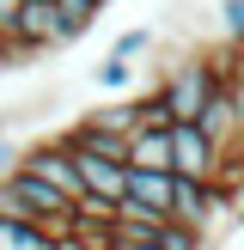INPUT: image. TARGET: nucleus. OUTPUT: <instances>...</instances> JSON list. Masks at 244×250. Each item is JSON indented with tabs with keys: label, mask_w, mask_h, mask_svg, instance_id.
Here are the masks:
<instances>
[{
	"label": "nucleus",
	"mask_w": 244,
	"mask_h": 250,
	"mask_svg": "<svg viewBox=\"0 0 244 250\" xmlns=\"http://www.w3.org/2000/svg\"><path fill=\"white\" fill-rule=\"evenodd\" d=\"M226 73H232V49L226 55H183V61H171V73L159 80V92L171 104V122H202L207 104L220 98V85H226Z\"/></svg>",
	"instance_id": "f257e3e1"
},
{
	"label": "nucleus",
	"mask_w": 244,
	"mask_h": 250,
	"mask_svg": "<svg viewBox=\"0 0 244 250\" xmlns=\"http://www.w3.org/2000/svg\"><path fill=\"white\" fill-rule=\"evenodd\" d=\"M61 43H67V31H61V6L55 0H19L12 19L0 24V55H6V67H19L12 55H37V49H61Z\"/></svg>",
	"instance_id": "f03ea898"
},
{
	"label": "nucleus",
	"mask_w": 244,
	"mask_h": 250,
	"mask_svg": "<svg viewBox=\"0 0 244 250\" xmlns=\"http://www.w3.org/2000/svg\"><path fill=\"white\" fill-rule=\"evenodd\" d=\"M220 165H226V146L202 128V122H177L171 128V171L183 183H214Z\"/></svg>",
	"instance_id": "7ed1b4c3"
},
{
	"label": "nucleus",
	"mask_w": 244,
	"mask_h": 250,
	"mask_svg": "<svg viewBox=\"0 0 244 250\" xmlns=\"http://www.w3.org/2000/svg\"><path fill=\"white\" fill-rule=\"evenodd\" d=\"M19 171H31L37 183H49L55 195H67L73 208L85 202V177H80V165H73V153L61 146V134H55V141H31L24 159H19Z\"/></svg>",
	"instance_id": "20e7f679"
},
{
	"label": "nucleus",
	"mask_w": 244,
	"mask_h": 250,
	"mask_svg": "<svg viewBox=\"0 0 244 250\" xmlns=\"http://www.w3.org/2000/svg\"><path fill=\"white\" fill-rule=\"evenodd\" d=\"M220 208H232L226 195H220V183H183V177H177V214H171V220H183V226H202V232H207V220H214Z\"/></svg>",
	"instance_id": "39448f33"
},
{
	"label": "nucleus",
	"mask_w": 244,
	"mask_h": 250,
	"mask_svg": "<svg viewBox=\"0 0 244 250\" xmlns=\"http://www.w3.org/2000/svg\"><path fill=\"white\" fill-rule=\"evenodd\" d=\"M128 165L134 171H171V128H134L128 134Z\"/></svg>",
	"instance_id": "423d86ee"
},
{
	"label": "nucleus",
	"mask_w": 244,
	"mask_h": 250,
	"mask_svg": "<svg viewBox=\"0 0 244 250\" xmlns=\"http://www.w3.org/2000/svg\"><path fill=\"white\" fill-rule=\"evenodd\" d=\"M55 6H61V31H67V43H73V37H85L98 19H104L110 0H55Z\"/></svg>",
	"instance_id": "0eeeda50"
},
{
	"label": "nucleus",
	"mask_w": 244,
	"mask_h": 250,
	"mask_svg": "<svg viewBox=\"0 0 244 250\" xmlns=\"http://www.w3.org/2000/svg\"><path fill=\"white\" fill-rule=\"evenodd\" d=\"M92 122H98V128H110V134H134V128H141V98L98 104V110H92Z\"/></svg>",
	"instance_id": "6e6552de"
},
{
	"label": "nucleus",
	"mask_w": 244,
	"mask_h": 250,
	"mask_svg": "<svg viewBox=\"0 0 244 250\" xmlns=\"http://www.w3.org/2000/svg\"><path fill=\"white\" fill-rule=\"evenodd\" d=\"M0 250H55L43 226H24V220H6L0 214Z\"/></svg>",
	"instance_id": "1a4fd4ad"
},
{
	"label": "nucleus",
	"mask_w": 244,
	"mask_h": 250,
	"mask_svg": "<svg viewBox=\"0 0 244 250\" xmlns=\"http://www.w3.org/2000/svg\"><path fill=\"white\" fill-rule=\"evenodd\" d=\"M153 43H159L153 24H134V31H122L116 43H110V55H116V61H134V55H153Z\"/></svg>",
	"instance_id": "9d476101"
},
{
	"label": "nucleus",
	"mask_w": 244,
	"mask_h": 250,
	"mask_svg": "<svg viewBox=\"0 0 244 250\" xmlns=\"http://www.w3.org/2000/svg\"><path fill=\"white\" fill-rule=\"evenodd\" d=\"M159 244H165V250H207V232H202V226H183V220H171V226L159 232Z\"/></svg>",
	"instance_id": "9b49d317"
},
{
	"label": "nucleus",
	"mask_w": 244,
	"mask_h": 250,
	"mask_svg": "<svg viewBox=\"0 0 244 250\" xmlns=\"http://www.w3.org/2000/svg\"><path fill=\"white\" fill-rule=\"evenodd\" d=\"M92 80H98V85H104V92H122V85H128V80H134V61H116V55H104V67H98V73H92Z\"/></svg>",
	"instance_id": "f8f14e48"
},
{
	"label": "nucleus",
	"mask_w": 244,
	"mask_h": 250,
	"mask_svg": "<svg viewBox=\"0 0 244 250\" xmlns=\"http://www.w3.org/2000/svg\"><path fill=\"white\" fill-rule=\"evenodd\" d=\"M220 31H226L232 49L244 43V0H220Z\"/></svg>",
	"instance_id": "ddd939ff"
},
{
	"label": "nucleus",
	"mask_w": 244,
	"mask_h": 250,
	"mask_svg": "<svg viewBox=\"0 0 244 250\" xmlns=\"http://www.w3.org/2000/svg\"><path fill=\"white\" fill-rule=\"evenodd\" d=\"M116 244H122V250H165L159 232H134V226H116Z\"/></svg>",
	"instance_id": "4468645a"
},
{
	"label": "nucleus",
	"mask_w": 244,
	"mask_h": 250,
	"mask_svg": "<svg viewBox=\"0 0 244 250\" xmlns=\"http://www.w3.org/2000/svg\"><path fill=\"white\" fill-rule=\"evenodd\" d=\"M19 159H24V146L12 141V128L0 122V177H6V171H19Z\"/></svg>",
	"instance_id": "2eb2a0df"
},
{
	"label": "nucleus",
	"mask_w": 244,
	"mask_h": 250,
	"mask_svg": "<svg viewBox=\"0 0 244 250\" xmlns=\"http://www.w3.org/2000/svg\"><path fill=\"white\" fill-rule=\"evenodd\" d=\"M232 226H238V232H244V208H232Z\"/></svg>",
	"instance_id": "dca6fc26"
},
{
	"label": "nucleus",
	"mask_w": 244,
	"mask_h": 250,
	"mask_svg": "<svg viewBox=\"0 0 244 250\" xmlns=\"http://www.w3.org/2000/svg\"><path fill=\"white\" fill-rule=\"evenodd\" d=\"M232 55H238V61H244V43H238V49H232Z\"/></svg>",
	"instance_id": "f3484780"
},
{
	"label": "nucleus",
	"mask_w": 244,
	"mask_h": 250,
	"mask_svg": "<svg viewBox=\"0 0 244 250\" xmlns=\"http://www.w3.org/2000/svg\"><path fill=\"white\" fill-rule=\"evenodd\" d=\"M104 250H122V244H104Z\"/></svg>",
	"instance_id": "a211bd4d"
}]
</instances>
